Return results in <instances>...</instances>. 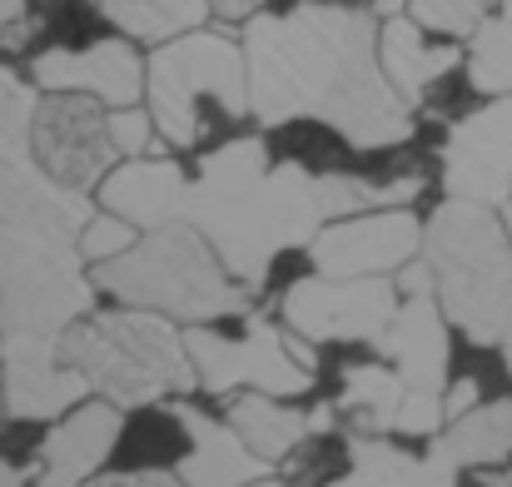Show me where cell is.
<instances>
[{
    "mask_svg": "<svg viewBox=\"0 0 512 487\" xmlns=\"http://www.w3.org/2000/svg\"><path fill=\"white\" fill-rule=\"evenodd\" d=\"M244 55L254 120L269 130L324 120L353 150H388L413 135V105L383 70L368 10L304 0L284 15H254Z\"/></svg>",
    "mask_w": 512,
    "mask_h": 487,
    "instance_id": "cell-1",
    "label": "cell"
},
{
    "mask_svg": "<svg viewBox=\"0 0 512 487\" xmlns=\"http://www.w3.org/2000/svg\"><path fill=\"white\" fill-rule=\"evenodd\" d=\"M324 219L329 214L319 174H309L304 164H269L264 140L254 135L214 150L184 194V224H194L224 259V269L254 294L264 289L269 264L284 249L314 244Z\"/></svg>",
    "mask_w": 512,
    "mask_h": 487,
    "instance_id": "cell-2",
    "label": "cell"
},
{
    "mask_svg": "<svg viewBox=\"0 0 512 487\" xmlns=\"http://www.w3.org/2000/svg\"><path fill=\"white\" fill-rule=\"evenodd\" d=\"M438 304L473 343H498L512 324V234L493 204L448 194L423 224Z\"/></svg>",
    "mask_w": 512,
    "mask_h": 487,
    "instance_id": "cell-3",
    "label": "cell"
},
{
    "mask_svg": "<svg viewBox=\"0 0 512 487\" xmlns=\"http://www.w3.org/2000/svg\"><path fill=\"white\" fill-rule=\"evenodd\" d=\"M95 289L115 294L130 309H155V314H170L184 324L244 314L249 294H254L249 284H239L224 269L214 244L184 219L165 224V229H145V239H135V249L105 259L95 269Z\"/></svg>",
    "mask_w": 512,
    "mask_h": 487,
    "instance_id": "cell-4",
    "label": "cell"
},
{
    "mask_svg": "<svg viewBox=\"0 0 512 487\" xmlns=\"http://www.w3.org/2000/svg\"><path fill=\"white\" fill-rule=\"evenodd\" d=\"M60 358L120 408H150L165 393H194L199 373L170 314L120 309L60 333Z\"/></svg>",
    "mask_w": 512,
    "mask_h": 487,
    "instance_id": "cell-5",
    "label": "cell"
},
{
    "mask_svg": "<svg viewBox=\"0 0 512 487\" xmlns=\"http://www.w3.org/2000/svg\"><path fill=\"white\" fill-rule=\"evenodd\" d=\"M80 234L65 224H0V328L65 333L95 304L80 274Z\"/></svg>",
    "mask_w": 512,
    "mask_h": 487,
    "instance_id": "cell-6",
    "label": "cell"
},
{
    "mask_svg": "<svg viewBox=\"0 0 512 487\" xmlns=\"http://www.w3.org/2000/svg\"><path fill=\"white\" fill-rule=\"evenodd\" d=\"M219 100L224 115H254L249 95V55L214 30H189L179 40H165L150 55V115L160 135L189 150L199 140V100Z\"/></svg>",
    "mask_w": 512,
    "mask_h": 487,
    "instance_id": "cell-7",
    "label": "cell"
},
{
    "mask_svg": "<svg viewBox=\"0 0 512 487\" xmlns=\"http://www.w3.org/2000/svg\"><path fill=\"white\" fill-rule=\"evenodd\" d=\"M35 110L40 95L0 65V224H90V199L65 189L35 155Z\"/></svg>",
    "mask_w": 512,
    "mask_h": 487,
    "instance_id": "cell-8",
    "label": "cell"
},
{
    "mask_svg": "<svg viewBox=\"0 0 512 487\" xmlns=\"http://www.w3.org/2000/svg\"><path fill=\"white\" fill-rule=\"evenodd\" d=\"M194 373L209 393H229V388H259L274 398H294L304 388H314V368H304L294 358V338H284L269 319H249L244 338H224L209 328H189L184 333Z\"/></svg>",
    "mask_w": 512,
    "mask_h": 487,
    "instance_id": "cell-9",
    "label": "cell"
},
{
    "mask_svg": "<svg viewBox=\"0 0 512 487\" xmlns=\"http://www.w3.org/2000/svg\"><path fill=\"white\" fill-rule=\"evenodd\" d=\"M284 319L294 333L314 338V343H383V333L398 314V294L383 274H363V279H329V274H314V279H299L289 294H284Z\"/></svg>",
    "mask_w": 512,
    "mask_h": 487,
    "instance_id": "cell-10",
    "label": "cell"
},
{
    "mask_svg": "<svg viewBox=\"0 0 512 487\" xmlns=\"http://www.w3.org/2000/svg\"><path fill=\"white\" fill-rule=\"evenodd\" d=\"M35 155L65 189L85 194L90 184L110 174L120 150L110 135V115H100L95 95L50 90V100H40L35 110Z\"/></svg>",
    "mask_w": 512,
    "mask_h": 487,
    "instance_id": "cell-11",
    "label": "cell"
},
{
    "mask_svg": "<svg viewBox=\"0 0 512 487\" xmlns=\"http://www.w3.org/2000/svg\"><path fill=\"white\" fill-rule=\"evenodd\" d=\"M423 249V224L408 209H363L314 234V269L329 279H363L403 269Z\"/></svg>",
    "mask_w": 512,
    "mask_h": 487,
    "instance_id": "cell-12",
    "label": "cell"
},
{
    "mask_svg": "<svg viewBox=\"0 0 512 487\" xmlns=\"http://www.w3.org/2000/svg\"><path fill=\"white\" fill-rule=\"evenodd\" d=\"M0 388H5V413L30 418V423H50V418L70 413L85 393H95L90 378L60 358L55 333H5Z\"/></svg>",
    "mask_w": 512,
    "mask_h": 487,
    "instance_id": "cell-13",
    "label": "cell"
},
{
    "mask_svg": "<svg viewBox=\"0 0 512 487\" xmlns=\"http://www.w3.org/2000/svg\"><path fill=\"white\" fill-rule=\"evenodd\" d=\"M443 184L448 194L503 204L512 189V95H498L488 110L453 125L443 145Z\"/></svg>",
    "mask_w": 512,
    "mask_h": 487,
    "instance_id": "cell-14",
    "label": "cell"
},
{
    "mask_svg": "<svg viewBox=\"0 0 512 487\" xmlns=\"http://www.w3.org/2000/svg\"><path fill=\"white\" fill-rule=\"evenodd\" d=\"M40 90H80L95 95L100 105H135L140 90H150V65L130 50V40H100L90 50H45L30 65Z\"/></svg>",
    "mask_w": 512,
    "mask_h": 487,
    "instance_id": "cell-15",
    "label": "cell"
},
{
    "mask_svg": "<svg viewBox=\"0 0 512 487\" xmlns=\"http://www.w3.org/2000/svg\"><path fill=\"white\" fill-rule=\"evenodd\" d=\"M120 438V403H90L80 413H70L60 428L45 433L40 458H35V483L40 487H85L100 463L110 458Z\"/></svg>",
    "mask_w": 512,
    "mask_h": 487,
    "instance_id": "cell-16",
    "label": "cell"
},
{
    "mask_svg": "<svg viewBox=\"0 0 512 487\" xmlns=\"http://www.w3.org/2000/svg\"><path fill=\"white\" fill-rule=\"evenodd\" d=\"M174 423L189 438V453L179 463V478L189 487H249L264 478V463L234 423H214L209 413H199L194 403H174Z\"/></svg>",
    "mask_w": 512,
    "mask_h": 487,
    "instance_id": "cell-17",
    "label": "cell"
},
{
    "mask_svg": "<svg viewBox=\"0 0 512 487\" xmlns=\"http://www.w3.org/2000/svg\"><path fill=\"white\" fill-rule=\"evenodd\" d=\"M189 179L174 160H130L100 179V204L135 229H165L184 219Z\"/></svg>",
    "mask_w": 512,
    "mask_h": 487,
    "instance_id": "cell-18",
    "label": "cell"
},
{
    "mask_svg": "<svg viewBox=\"0 0 512 487\" xmlns=\"http://www.w3.org/2000/svg\"><path fill=\"white\" fill-rule=\"evenodd\" d=\"M408 388L438 393L448 383V333H443V304L433 294H408V304L393 314V324L378 343Z\"/></svg>",
    "mask_w": 512,
    "mask_h": 487,
    "instance_id": "cell-19",
    "label": "cell"
},
{
    "mask_svg": "<svg viewBox=\"0 0 512 487\" xmlns=\"http://www.w3.org/2000/svg\"><path fill=\"white\" fill-rule=\"evenodd\" d=\"M378 55H383V70H388V80L398 85V95L408 105H418L463 60V50L453 40L448 45H428L423 25L413 15H388V25L378 30Z\"/></svg>",
    "mask_w": 512,
    "mask_h": 487,
    "instance_id": "cell-20",
    "label": "cell"
},
{
    "mask_svg": "<svg viewBox=\"0 0 512 487\" xmlns=\"http://www.w3.org/2000/svg\"><path fill=\"white\" fill-rule=\"evenodd\" d=\"M348 478L334 487H458V468L448 458L428 453H403L393 443H378L373 433L348 438Z\"/></svg>",
    "mask_w": 512,
    "mask_h": 487,
    "instance_id": "cell-21",
    "label": "cell"
},
{
    "mask_svg": "<svg viewBox=\"0 0 512 487\" xmlns=\"http://www.w3.org/2000/svg\"><path fill=\"white\" fill-rule=\"evenodd\" d=\"M438 458L453 468H493L512 458V403H478L473 413L453 418V428L433 443Z\"/></svg>",
    "mask_w": 512,
    "mask_h": 487,
    "instance_id": "cell-22",
    "label": "cell"
},
{
    "mask_svg": "<svg viewBox=\"0 0 512 487\" xmlns=\"http://www.w3.org/2000/svg\"><path fill=\"white\" fill-rule=\"evenodd\" d=\"M229 423L239 428V438L259 453V458H289L304 438H314V413H299V408H284L274 403V393H249V398H234L229 403Z\"/></svg>",
    "mask_w": 512,
    "mask_h": 487,
    "instance_id": "cell-23",
    "label": "cell"
},
{
    "mask_svg": "<svg viewBox=\"0 0 512 487\" xmlns=\"http://www.w3.org/2000/svg\"><path fill=\"white\" fill-rule=\"evenodd\" d=\"M105 20L115 30H125L130 40H179L189 30H199L209 20V0H100Z\"/></svg>",
    "mask_w": 512,
    "mask_h": 487,
    "instance_id": "cell-24",
    "label": "cell"
},
{
    "mask_svg": "<svg viewBox=\"0 0 512 487\" xmlns=\"http://www.w3.org/2000/svg\"><path fill=\"white\" fill-rule=\"evenodd\" d=\"M403 398H408V383L398 368H383V363L343 368V408L353 413V423L363 433H393Z\"/></svg>",
    "mask_w": 512,
    "mask_h": 487,
    "instance_id": "cell-25",
    "label": "cell"
},
{
    "mask_svg": "<svg viewBox=\"0 0 512 487\" xmlns=\"http://www.w3.org/2000/svg\"><path fill=\"white\" fill-rule=\"evenodd\" d=\"M468 80L483 95H512V20H483L468 45Z\"/></svg>",
    "mask_w": 512,
    "mask_h": 487,
    "instance_id": "cell-26",
    "label": "cell"
},
{
    "mask_svg": "<svg viewBox=\"0 0 512 487\" xmlns=\"http://www.w3.org/2000/svg\"><path fill=\"white\" fill-rule=\"evenodd\" d=\"M408 10H413V20L423 30H438V35L453 40V35H473L483 25L488 0H413Z\"/></svg>",
    "mask_w": 512,
    "mask_h": 487,
    "instance_id": "cell-27",
    "label": "cell"
},
{
    "mask_svg": "<svg viewBox=\"0 0 512 487\" xmlns=\"http://www.w3.org/2000/svg\"><path fill=\"white\" fill-rule=\"evenodd\" d=\"M135 224L130 219H120V214H100V219H90L85 229H80V254L85 259H95V264H105V259H115V254H125V249H135Z\"/></svg>",
    "mask_w": 512,
    "mask_h": 487,
    "instance_id": "cell-28",
    "label": "cell"
},
{
    "mask_svg": "<svg viewBox=\"0 0 512 487\" xmlns=\"http://www.w3.org/2000/svg\"><path fill=\"white\" fill-rule=\"evenodd\" d=\"M319 189H324V214H329V219H348V214L373 209V184H368V179H353V174H319Z\"/></svg>",
    "mask_w": 512,
    "mask_h": 487,
    "instance_id": "cell-29",
    "label": "cell"
},
{
    "mask_svg": "<svg viewBox=\"0 0 512 487\" xmlns=\"http://www.w3.org/2000/svg\"><path fill=\"white\" fill-rule=\"evenodd\" d=\"M448 408H443V393H428V388H408L403 408H398V428L393 433H418L428 438L433 428H443Z\"/></svg>",
    "mask_w": 512,
    "mask_h": 487,
    "instance_id": "cell-30",
    "label": "cell"
},
{
    "mask_svg": "<svg viewBox=\"0 0 512 487\" xmlns=\"http://www.w3.org/2000/svg\"><path fill=\"white\" fill-rule=\"evenodd\" d=\"M160 125H155V115H145V110H135V105H125V110H115L110 115V135H115V150L120 155H130V160H140L145 150H150V135H155Z\"/></svg>",
    "mask_w": 512,
    "mask_h": 487,
    "instance_id": "cell-31",
    "label": "cell"
},
{
    "mask_svg": "<svg viewBox=\"0 0 512 487\" xmlns=\"http://www.w3.org/2000/svg\"><path fill=\"white\" fill-rule=\"evenodd\" d=\"M423 194V174H403V179H388V184H373V209H403Z\"/></svg>",
    "mask_w": 512,
    "mask_h": 487,
    "instance_id": "cell-32",
    "label": "cell"
},
{
    "mask_svg": "<svg viewBox=\"0 0 512 487\" xmlns=\"http://www.w3.org/2000/svg\"><path fill=\"white\" fill-rule=\"evenodd\" d=\"M85 487H189L179 473H165V468H145V473H130V478H100V483Z\"/></svg>",
    "mask_w": 512,
    "mask_h": 487,
    "instance_id": "cell-33",
    "label": "cell"
},
{
    "mask_svg": "<svg viewBox=\"0 0 512 487\" xmlns=\"http://www.w3.org/2000/svg\"><path fill=\"white\" fill-rule=\"evenodd\" d=\"M443 408H448V423L463 418V413H473V408H478V378H458L453 393L443 398Z\"/></svg>",
    "mask_w": 512,
    "mask_h": 487,
    "instance_id": "cell-34",
    "label": "cell"
},
{
    "mask_svg": "<svg viewBox=\"0 0 512 487\" xmlns=\"http://www.w3.org/2000/svg\"><path fill=\"white\" fill-rule=\"evenodd\" d=\"M214 5V15H224V20H254L269 0H209Z\"/></svg>",
    "mask_w": 512,
    "mask_h": 487,
    "instance_id": "cell-35",
    "label": "cell"
},
{
    "mask_svg": "<svg viewBox=\"0 0 512 487\" xmlns=\"http://www.w3.org/2000/svg\"><path fill=\"white\" fill-rule=\"evenodd\" d=\"M30 35H35V20H25V15H20L15 25H5V30H0V45H5V50H20Z\"/></svg>",
    "mask_w": 512,
    "mask_h": 487,
    "instance_id": "cell-36",
    "label": "cell"
},
{
    "mask_svg": "<svg viewBox=\"0 0 512 487\" xmlns=\"http://www.w3.org/2000/svg\"><path fill=\"white\" fill-rule=\"evenodd\" d=\"M20 15H25V0H0V30H5V25H15Z\"/></svg>",
    "mask_w": 512,
    "mask_h": 487,
    "instance_id": "cell-37",
    "label": "cell"
},
{
    "mask_svg": "<svg viewBox=\"0 0 512 487\" xmlns=\"http://www.w3.org/2000/svg\"><path fill=\"white\" fill-rule=\"evenodd\" d=\"M413 0H373V15H403Z\"/></svg>",
    "mask_w": 512,
    "mask_h": 487,
    "instance_id": "cell-38",
    "label": "cell"
},
{
    "mask_svg": "<svg viewBox=\"0 0 512 487\" xmlns=\"http://www.w3.org/2000/svg\"><path fill=\"white\" fill-rule=\"evenodd\" d=\"M0 487H25V478H20V473L5 463V458H0Z\"/></svg>",
    "mask_w": 512,
    "mask_h": 487,
    "instance_id": "cell-39",
    "label": "cell"
},
{
    "mask_svg": "<svg viewBox=\"0 0 512 487\" xmlns=\"http://www.w3.org/2000/svg\"><path fill=\"white\" fill-rule=\"evenodd\" d=\"M503 353H508V373H512V324H508V333H503Z\"/></svg>",
    "mask_w": 512,
    "mask_h": 487,
    "instance_id": "cell-40",
    "label": "cell"
},
{
    "mask_svg": "<svg viewBox=\"0 0 512 487\" xmlns=\"http://www.w3.org/2000/svg\"><path fill=\"white\" fill-rule=\"evenodd\" d=\"M249 487H284V483H264V478H259V483H249Z\"/></svg>",
    "mask_w": 512,
    "mask_h": 487,
    "instance_id": "cell-41",
    "label": "cell"
},
{
    "mask_svg": "<svg viewBox=\"0 0 512 487\" xmlns=\"http://www.w3.org/2000/svg\"><path fill=\"white\" fill-rule=\"evenodd\" d=\"M503 15H508V20H512V0H503Z\"/></svg>",
    "mask_w": 512,
    "mask_h": 487,
    "instance_id": "cell-42",
    "label": "cell"
},
{
    "mask_svg": "<svg viewBox=\"0 0 512 487\" xmlns=\"http://www.w3.org/2000/svg\"><path fill=\"white\" fill-rule=\"evenodd\" d=\"M0 413H5V388H0Z\"/></svg>",
    "mask_w": 512,
    "mask_h": 487,
    "instance_id": "cell-43",
    "label": "cell"
},
{
    "mask_svg": "<svg viewBox=\"0 0 512 487\" xmlns=\"http://www.w3.org/2000/svg\"><path fill=\"white\" fill-rule=\"evenodd\" d=\"M508 234H512V204H508Z\"/></svg>",
    "mask_w": 512,
    "mask_h": 487,
    "instance_id": "cell-44",
    "label": "cell"
},
{
    "mask_svg": "<svg viewBox=\"0 0 512 487\" xmlns=\"http://www.w3.org/2000/svg\"><path fill=\"white\" fill-rule=\"evenodd\" d=\"M0 348H5V333H0Z\"/></svg>",
    "mask_w": 512,
    "mask_h": 487,
    "instance_id": "cell-45",
    "label": "cell"
},
{
    "mask_svg": "<svg viewBox=\"0 0 512 487\" xmlns=\"http://www.w3.org/2000/svg\"><path fill=\"white\" fill-rule=\"evenodd\" d=\"M498 487H512V483H498Z\"/></svg>",
    "mask_w": 512,
    "mask_h": 487,
    "instance_id": "cell-46",
    "label": "cell"
}]
</instances>
